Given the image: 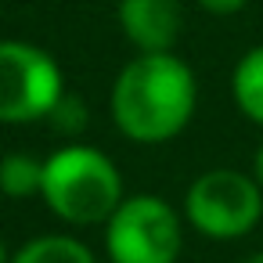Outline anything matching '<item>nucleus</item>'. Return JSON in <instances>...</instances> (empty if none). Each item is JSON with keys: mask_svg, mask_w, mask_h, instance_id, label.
Returning a JSON list of instances; mask_svg holds the SVG:
<instances>
[{"mask_svg": "<svg viewBox=\"0 0 263 263\" xmlns=\"http://www.w3.org/2000/svg\"><path fill=\"white\" fill-rule=\"evenodd\" d=\"M195 72L173 51L137 54L112 87V119L137 144L173 141L195 116Z\"/></svg>", "mask_w": 263, "mask_h": 263, "instance_id": "nucleus-1", "label": "nucleus"}, {"mask_svg": "<svg viewBox=\"0 0 263 263\" xmlns=\"http://www.w3.org/2000/svg\"><path fill=\"white\" fill-rule=\"evenodd\" d=\"M40 198L65 223H108V216L123 202V177L105 152L90 144H65L51 159H44Z\"/></svg>", "mask_w": 263, "mask_h": 263, "instance_id": "nucleus-2", "label": "nucleus"}, {"mask_svg": "<svg viewBox=\"0 0 263 263\" xmlns=\"http://www.w3.org/2000/svg\"><path fill=\"white\" fill-rule=\"evenodd\" d=\"M184 216L205 238H245L263 216V187L241 170H209L187 187Z\"/></svg>", "mask_w": 263, "mask_h": 263, "instance_id": "nucleus-3", "label": "nucleus"}, {"mask_svg": "<svg viewBox=\"0 0 263 263\" xmlns=\"http://www.w3.org/2000/svg\"><path fill=\"white\" fill-rule=\"evenodd\" d=\"M105 245L112 263H177L184 245L180 216L159 195L123 198L105 223Z\"/></svg>", "mask_w": 263, "mask_h": 263, "instance_id": "nucleus-4", "label": "nucleus"}, {"mask_svg": "<svg viewBox=\"0 0 263 263\" xmlns=\"http://www.w3.org/2000/svg\"><path fill=\"white\" fill-rule=\"evenodd\" d=\"M65 83L58 62L26 40H0V123L47 119Z\"/></svg>", "mask_w": 263, "mask_h": 263, "instance_id": "nucleus-5", "label": "nucleus"}, {"mask_svg": "<svg viewBox=\"0 0 263 263\" xmlns=\"http://www.w3.org/2000/svg\"><path fill=\"white\" fill-rule=\"evenodd\" d=\"M180 22V0H119V26L141 54L173 51Z\"/></svg>", "mask_w": 263, "mask_h": 263, "instance_id": "nucleus-6", "label": "nucleus"}, {"mask_svg": "<svg viewBox=\"0 0 263 263\" xmlns=\"http://www.w3.org/2000/svg\"><path fill=\"white\" fill-rule=\"evenodd\" d=\"M231 94L234 105L245 119H252L256 126H263V44L245 51L241 62L231 72Z\"/></svg>", "mask_w": 263, "mask_h": 263, "instance_id": "nucleus-7", "label": "nucleus"}, {"mask_svg": "<svg viewBox=\"0 0 263 263\" xmlns=\"http://www.w3.org/2000/svg\"><path fill=\"white\" fill-rule=\"evenodd\" d=\"M8 263H98V259L72 234H40V238L26 241Z\"/></svg>", "mask_w": 263, "mask_h": 263, "instance_id": "nucleus-8", "label": "nucleus"}, {"mask_svg": "<svg viewBox=\"0 0 263 263\" xmlns=\"http://www.w3.org/2000/svg\"><path fill=\"white\" fill-rule=\"evenodd\" d=\"M44 187V162L29 152H8L0 159V191L8 198H33Z\"/></svg>", "mask_w": 263, "mask_h": 263, "instance_id": "nucleus-9", "label": "nucleus"}, {"mask_svg": "<svg viewBox=\"0 0 263 263\" xmlns=\"http://www.w3.org/2000/svg\"><path fill=\"white\" fill-rule=\"evenodd\" d=\"M62 134H80L83 126H87V108H83V101L80 98H72V94H62V101L51 108V116H47Z\"/></svg>", "mask_w": 263, "mask_h": 263, "instance_id": "nucleus-10", "label": "nucleus"}, {"mask_svg": "<svg viewBox=\"0 0 263 263\" xmlns=\"http://www.w3.org/2000/svg\"><path fill=\"white\" fill-rule=\"evenodd\" d=\"M198 4L209 11V15H234V11H241L249 0H198Z\"/></svg>", "mask_w": 263, "mask_h": 263, "instance_id": "nucleus-11", "label": "nucleus"}, {"mask_svg": "<svg viewBox=\"0 0 263 263\" xmlns=\"http://www.w3.org/2000/svg\"><path fill=\"white\" fill-rule=\"evenodd\" d=\"M252 177L259 180V187H263V141H259V148H256V162H252Z\"/></svg>", "mask_w": 263, "mask_h": 263, "instance_id": "nucleus-12", "label": "nucleus"}, {"mask_svg": "<svg viewBox=\"0 0 263 263\" xmlns=\"http://www.w3.org/2000/svg\"><path fill=\"white\" fill-rule=\"evenodd\" d=\"M241 263H263V249H259V252H252V256H245Z\"/></svg>", "mask_w": 263, "mask_h": 263, "instance_id": "nucleus-13", "label": "nucleus"}, {"mask_svg": "<svg viewBox=\"0 0 263 263\" xmlns=\"http://www.w3.org/2000/svg\"><path fill=\"white\" fill-rule=\"evenodd\" d=\"M0 263H8V249H4V238H0Z\"/></svg>", "mask_w": 263, "mask_h": 263, "instance_id": "nucleus-14", "label": "nucleus"}]
</instances>
